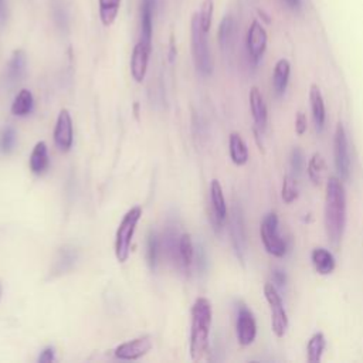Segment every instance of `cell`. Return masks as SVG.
<instances>
[{"mask_svg":"<svg viewBox=\"0 0 363 363\" xmlns=\"http://www.w3.org/2000/svg\"><path fill=\"white\" fill-rule=\"evenodd\" d=\"M323 223L328 240L333 247H339L346 225V190L336 176H330L326 183Z\"/></svg>","mask_w":363,"mask_h":363,"instance_id":"obj_1","label":"cell"},{"mask_svg":"<svg viewBox=\"0 0 363 363\" xmlns=\"http://www.w3.org/2000/svg\"><path fill=\"white\" fill-rule=\"evenodd\" d=\"M211 318H213L211 302L204 296L197 298L191 306V325H190V356L194 362L200 360L207 352Z\"/></svg>","mask_w":363,"mask_h":363,"instance_id":"obj_2","label":"cell"},{"mask_svg":"<svg viewBox=\"0 0 363 363\" xmlns=\"http://www.w3.org/2000/svg\"><path fill=\"white\" fill-rule=\"evenodd\" d=\"M142 217V207L135 206L129 208L125 216L122 217L116 234H115V257L118 262L123 264L128 261L129 254H130V245H132V238L136 230V225Z\"/></svg>","mask_w":363,"mask_h":363,"instance_id":"obj_3","label":"cell"},{"mask_svg":"<svg viewBox=\"0 0 363 363\" xmlns=\"http://www.w3.org/2000/svg\"><path fill=\"white\" fill-rule=\"evenodd\" d=\"M190 37H191V55L197 71L201 75H210L213 72V58L207 43V33L201 28L199 21V14L191 16L190 23Z\"/></svg>","mask_w":363,"mask_h":363,"instance_id":"obj_4","label":"cell"},{"mask_svg":"<svg viewBox=\"0 0 363 363\" xmlns=\"http://www.w3.org/2000/svg\"><path fill=\"white\" fill-rule=\"evenodd\" d=\"M261 241L267 250L274 257H284L286 252V244L278 233V216L274 211H269L264 216L259 225Z\"/></svg>","mask_w":363,"mask_h":363,"instance_id":"obj_5","label":"cell"},{"mask_svg":"<svg viewBox=\"0 0 363 363\" xmlns=\"http://www.w3.org/2000/svg\"><path fill=\"white\" fill-rule=\"evenodd\" d=\"M264 295L271 308V328L277 337H282L288 329V315L284 308L282 298L277 289V285L272 282H265Z\"/></svg>","mask_w":363,"mask_h":363,"instance_id":"obj_6","label":"cell"},{"mask_svg":"<svg viewBox=\"0 0 363 363\" xmlns=\"http://www.w3.org/2000/svg\"><path fill=\"white\" fill-rule=\"evenodd\" d=\"M333 162L337 177L342 182H346L350 177V153H349V142L346 129L342 122L336 125L335 136H333Z\"/></svg>","mask_w":363,"mask_h":363,"instance_id":"obj_7","label":"cell"},{"mask_svg":"<svg viewBox=\"0 0 363 363\" xmlns=\"http://www.w3.org/2000/svg\"><path fill=\"white\" fill-rule=\"evenodd\" d=\"M230 237H231V244L238 261L244 264L245 254H247V235H245V223H244L242 210L238 203H234L231 208Z\"/></svg>","mask_w":363,"mask_h":363,"instance_id":"obj_8","label":"cell"},{"mask_svg":"<svg viewBox=\"0 0 363 363\" xmlns=\"http://www.w3.org/2000/svg\"><path fill=\"white\" fill-rule=\"evenodd\" d=\"M267 43H268V35H267V30L264 28V26L258 21V20H252L248 31H247V37H245V45H247V51L250 58L257 64L265 50H267Z\"/></svg>","mask_w":363,"mask_h":363,"instance_id":"obj_9","label":"cell"},{"mask_svg":"<svg viewBox=\"0 0 363 363\" xmlns=\"http://www.w3.org/2000/svg\"><path fill=\"white\" fill-rule=\"evenodd\" d=\"M210 201H211V224L216 231L223 228V224L227 217V204L223 193V187L217 179H213L210 183Z\"/></svg>","mask_w":363,"mask_h":363,"instance_id":"obj_10","label":"cell"},{"mask_svg":"<svg viewBox=\"0 0 363 363\" xmlns=\"http://www.w3.org/2000/svg\"><path fill=\"white\" fill-rule=\"evenodd\" d=\"M72 140H74L72 119L68 109L64 108L60 111L57 116V122L54 128V143L60 150L68 152L72 146Z\"/></svg>","mask_w":363,"mask_h":363,"instance_id":"obj_11","label":"cell"},{"mask_svg":"<svg viewBox=\"0 0 363 363\" xmlns=\"http://www.w3.org/2000/svg\"><path fill=\"white\" fill-rule=\"evenodd\" d=\"M150 51H152V44H146L140 40L133 47V51L130 55V75L136 82H142L146 77Z\"/></svg>","mask_w":363,"mask_h":363,"instance_id":"obj_12","label":"cell"},{"mask_svg":"<svg viewBox=\"0 0 363 363\" xmlns=\"http://www.w3.org/2000/svg\"><path fill=\"white\" fill-rule=\"evenodd\" d=\"M257 323L252 312L247 306H241L237 315V339L241 346H248L255 340Z\"/></svg>","mask_w":363,"mask_h":363,"instance_id":"obj_13","label":"cell"},{"mask_svg":"<svg viewBox=\"0 0 363 363\" xmlns=\"http://www.w3.org/2000/svg\"><path fill=\"white\" fill-rule=\"evenodd\" d=\"M152 349V339L149 336H140L119 345L115 349V356L121 360H136L145 356Z\"/></svg>","mask_w":363,"mask_h":363,"instance_id":"obj_14","label":"cell"},{"mask_svg":"<svg viewBox=\"0 0 363 363\" xmlns=\"http://www.w3.org/2000/svg\"><path fill=\"white\" fill-rule=\"evenodd\" d=\"M78 257H79L78 250L72 245H65V247L60 248L54 258V262L51 265L50 277L54 278V277H58V275H62V274L71 271L74 268V265L77 264Z\"/></svg>","mask_w":363,"mask_h":363,"instance_id":"obj_15","label":"cell"},{"mask_svg":"<svg viewBox=\"0 0 363 363\" xmlns=\"http://www.w3.org/2000/svg\"><path fill=\"white\" fill-rule=\"evenodd\" d=\"M26 65H27V57L24 54L23 50H14L9 64L6 67V77H4V82L9 88H11L13 85L18 84L26 72Z\"/></svg>","mask_w":363,"mask_h":363,"instance_id":"obj_16","label":"cell"},{"mask_svg":"<svg viewBox=\"0 0 363 363\" xmlns=\"http://www.w3.org/2000/svg\"><path fill=\"white\" fill-rule=\"evenodd\" d=\"M157 0H142L140 3V41L152 44L153 16L156 13Z\"/></svg>","mask_w":363,"mask_h":363,"instance_id":"obj_17","label":"cell"},{"mask_svg":"<svg viewBox=\"0 0 363 363\" xmlns=\"http://www.w3.org/2000/svg\"><path fill=\"white\" fill-rule=\"evenodd\" d=\"M250 108H251L255 128L259 130H264L267 126L268 111H267V104L264 101V96L258 89V86H252L250 89Z\"/></svg>","mask_w":363,"mask_h":363,"instance_id":"obj_18","label":"cell"},{"mask_svg":"<svg viewBox=\"0 0 363 363\" xmlns=\"http://www.w3.org/2000/svg\"><path fill=\"white\" fill-rule=\"evenodd\" d=\"M309 101H311V109H312L315 129L318 132H320L325 125L326 111H325V102H323L322 92L316 84H312L309 88Z\"/></svg>","mask_w":363,"mask_h":363,"instance_id":"obj_19","label":"cell"},{"mask_svg":"<svg viewBox=\"0 0 363 363\" xmlns=\"http://www.w3.org/2000/svg\"><path fill=\"white\" fill-rule=\"evenodd\" d=\"M179 238H180V234L176 223H167L166 230L163 233L162 245L166 250V254L170 258V261L177 268H179Z\"/></svg>","mask_w":363,"mask_h":363,"instance_id":"obj_20","label":"cell"},{"mask_svg":"<svg viewBox=\"0 0 363 363\" xmlns=\"http://www.w3.org/2000/svg\"><path fill=\"white\" fill-rule=\"evenodd\" d=\"M311 259H312V265H313L315 271L320 275H328V274L333 272L335 265H336L333 254L323 247L313 248L311 252Z\"/></svg>","mask_w":363,"mask_h":363,"instance_id":"obj_21","label":"cell"},{"mask_svg":"<svg viewBox=\"0 0 363 363\" xmlns=\"http://www.w3.org/2000/svg\"><path fill=\"white\" fill-rule=\"evenodd\" d=\"M48 164H50V157H48L47 143L40 140L34 145V147L31 150V155L28 159L30 170L34 174H43L48 169Z\"/></svg>","mask_w":363,"mask_h":363,"instance_id":"obj_22","label":"cell"},{"mask_svg":"<svg viewBox=\"0 0 363 363\" xmlns=\"http://www.w3.org/2000/svg\"><path fill=\"white\" fill-rule=\"evenodd\" d=\"M291 74V64L288 60L281 58L277 61L272 72V88L278 96L284 95Z\"/></svg>","mask_w":363,"mask_h":363,"instance_id":"obj_23","label":"cell"},{"mask_svg":"<svg viewBox=\"0 0 363 363\" xmlns=\"http://www.w3.org/2000/svg\"><path fill=\"white\" fill-rule=\"evenodd\" d=\"M228 150H230V157L234 164L242 166L248 162L250 153L245 142L237 132H231L228 138Z\"/></svg>","mask_w":363,"mask_h":363,"instance_id":"obj_24","label":"cell"},{"mask_svg":"<svg viewBox=\"0 0 363 363\" xmlns=\"http://www.w3.org/2000/svg\"><path fill=\"white\" fill-rule=\"evenodd\" d=\"M194 259V245L190 234L182 233L179 238V268L189 271Z\"/></svg>","mask_w":363,"mask_h":363,"instance_id":"obj_25","label":"cell"},{"mask_svg":"<svg viewBox=\"0 0 363 363\" xmlns=\"http://www.w3.org/2000/svg\"><path fill=\"white\" fill-rule=\"evenodd\" d=\"M34 108V98L31 91L23 88L16 95L13 104H11V113L16 116H27L31 113Z\"/></svg>","mask_w":363,"mask_h":363,"instance_id":"obj_26","label":"cell"},{"mask_svg":"<svg viewBox=\"0 0 363 363\" xmlns=\"http://www.w3.org/2000/svg\"><path fill=\"white\" fill-rule=\"evenodd\" d=\"M308 176L315 186H320L326 176V163L322 153L316 152L308 162Z\"/></svg>","mask_w":363,"mask_h":363,"instance_id":"obj_27","label":"cell"},{"mask_svg":"<svg viewBox=\"0 0 363 363\" xmlns=\"http://www.w3.org/2000/svg\"><path fill=\"white\" fill-rule=\"evenodd\" d=\"M122 0H98L99 20L104 27H109L115 23Z\"/></svg>","mask_w":363,"mask_h":363,"instance_id":"obj_28","label":"cell"},{"mask_svg":"<svg viewBox=\"0 0 363 363\" xmlns=\"http://www.w3.org/2000/svg\"><path fill=\"white\" fill-rule=\"evenodd\" d=\"M160 250H162V241H160L159 235L156 234V231L150 230L146 235V261L152 271H155L157 268Z\"/></svg>","mask_w":363,"mask_h":363,"instance_id":"obj_29","label":"cell"},{"mask_svg":"<svg viewBox=\"0 0 363 363\" xmlns=\"http://www.w3.org/2000/svg\"><path fill=\"white\" fill-rule=\"evenodd\" d=\"M326 347V339L322 332H316L311 336L306 345V354L309 363H319L322 360L323 350Z\"/></svg>","mask_w":363,"mask_h":363,"instance_id":"obj_30","label":"cell"},{"mask_svg":"<svg viewBox=\"0 0 363 363\" xmlns=\"http://www.w3.org/2000/svg\"><path fill=\"white\" fill-rule=\"evenodd\" d=\"M234 28H235V23L233 16L230 14L224 16L218 24V33H217L218 43L223 50H227L231 45L233 37H234Z\"/></svg>","mask_w":363,"mask_h":363,"instance_id":"obj_31","label":"cell"},{"mask_svg":"<svg viewBox=\"0 0 363 363\" xmlns=\"http://www.w3.org/2000/svg\"><path fill=\"white\" fill-rule=\"evenodd\" d=\"M299 196V186L295 177L286 174L282 180V189H281V197L286 204H291L295 201Z\"/></svg>","mask_w":363,"mask_h":363,"instance_id":"obj_32","label":"cell"},{"mask_svg":"<svg viewBox=\"0 0 363 363\" xmlns=\"http://www.w3.org/2000/svg\"><path fill=\"white\" fill-rule=\"evenodd\" d=\"M213 13H214V1L213 0H203L201 6H200V11L197 14H199L200 26L206 33L210 31L211 21H213Z\"/></svg>","mask_w":363,"mask_h":363,"instance_id":"obj_33","label":"cell"},{"mask_svg":"<svg viewBox=\"0 0 363 363\" xmlns=\"http://www.w3.org/2000/svg\"><path fill=\"white\" fill-rule=\"evenodd\" d=\"M16 145V130L13 126H6L0 135V150L3 153L13 152Z\"/></svg>","mask_w":363,"mask_h":363,"instance_id":"obj_34","label":"cell"},{"mask_svg":"<svg viewBox=\"0 0 363 363\" xmlns=\"http://www.w3.org/2000/svg\"><path fill=\"white\" fill-rule=\"evenodd\" d=\"M289 164H291L292 172L301 173L302 164H303V153H302V150H301L298 146L292 147V150H291V155H289Z\"/></svg>","mask_w":363,"mask_h":363,"instance_id":"obj_35","label":"cell"},{"mask_svg":"<svg viewBox=\"0 0 363 363\" xmlns=\"http://www.w3.org/2000/svg\"><path fill=\"white\" fill-rule=\"evenodd\" d=\"M306 129H308V119H306L305 113L299 111L296 115V119H295V132L299 136H302L306 132Z\"/></svg>","mask_w":363,"mask_h":363,"instance_id":"obj_36","label":"cell"},{"mask_svg":"<svg viewBox=\"0 0 363 363\" xmlns=\"http://www.w3.org/2000/svg\"><path fill=\"white\" fill-rule=\"evenodd\" d=\"M38 362L40 363H51L55 362V349L52 346H47L41 350L40 356H38Z\"/></svg>","mask_w":363,"mask_h":363,"instance_id":"obj_37","label":"cell"},{"mask_svg":"<svg viewBox=\"0 0 363 363\" xmlns=\"http://www.w3.org/2000/svg\"><path fill=\"white\" fill-rule=\"evenodd\" d=\"M272 278H274V284H275V285H279V286L285 285V282H286L285 272H284L282 269H279V268H275V269L272 271Z\"/></svg>","mask_w":363,"mask_h":363,"instance_id":"obj_38","label":"cell"},{"mask_svg":"<svg viewBox=\"0 0 363 363\" xmlns=\"http://www.w3.org/2000/svg\"><path fill=\"white\" fill-rule=\"evenodd\" d=\"M197 268L199 269H204L206 268V255L203 248H199V254H197Z\"/></svg>","mask_w":363,"mask_h":363,"instance_id":"obj_39","label":"cell"},{"mask_svg":"<svg viewBox=\"0 0 363 363\" xmlns=\"http://www.w3.org/2000/svg\"><path fill=\"white\" fill-rule=\"evenodd\" d=\"M286 4H288V7L289 9H292V10H301V7H302V1L301 0H284Z\"/></svg>","mask_w":363,"mask_h":363,"instance_id":"obj_40","label":"cell"},{"mask_svg":"<svg viewBox=\"0 0 363 363\" xmlns=\"http://www.w3.org/2000/svg\"><path fill=\"white\" fill-rule=\"evenodd\" d=\"M0 16L4 17V0H0Z\"/></svg>","mask_w":363,"mask_h":363,"instance_id":"obj_41","label":"cell"},{"mask_svg":"<svg viewBox=\"0 0 363 363\" xmlns=\"http://www.w3.org/2000/svg\"><path fill=\"white\" fill-rule=\"evenodd\" d=\"M0 295H1V286H0Z\"/></svg>","mask_w":363,"mask_h":363,"instance_id":"obj_42","label":"cell"}]
</instances>
